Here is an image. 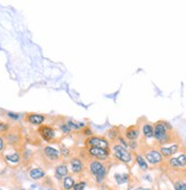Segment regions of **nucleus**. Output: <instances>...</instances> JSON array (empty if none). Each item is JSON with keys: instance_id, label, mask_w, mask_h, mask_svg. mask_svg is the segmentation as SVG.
Returning a JSON list of instances; mask_svg holds the SVG:
<instances>
[{"instance_id": "nucleus-27", "label": "nucleus", "mask_w": 186, "mask_h": 190, "mask_svg": "<svg viewBox=\"0 0 186 190\" xmlns=\"http://www.w3.org/2000/svg\"><path fill=\"white\" fill-rule=\"evenodd\" d=\"M9 116H11V117H13V118H15V119H17V118H18V116L14 115V114H9Z\"/></svg>"}, {"instance_id": "nucleus-21", "label": "nucleus", "mask_w": 186, "mask_h": 190, "mask_svg": "<svg viewBox=\"0 0 186 190\" xmlns=\"http://www.w3.org/2000/svg\"><path fill=\"white\" fill-rule=\"evenodd\" d=\"M68 126L70 129H79L80 127H82L84 125L82 124H75V123H73V121H68Z\"/></svg>"}, {"instance_id": "nucleus-2", "label": "nucleus", "mask_w": 186, "mask_h": 190, "mask_svg": "<svg viewBox=\"0 0 186 190\" xmlns=\"http://www.w3.org/2000/svg\"><path fill=\"white\" fill-rule=\"evenodd\" d=\"M90 172L93 173V175L96 178L97 182H102L105 175H106V168L104 167V165L102 164L99 160H93L90 163V166H89Z\"/></svg>"}, {"instance_id": "nucleus-24", "label": "nucleus", "mask_w": 186, "mask_h": 190, "mask_svg": "<svg viewBox=\"0 0 186 190\" xmlns=\"http://www.w3.org/2000/svg\"><path fill=\"white\" fill-rule=\"evenodd\" d=\"M7 129H8V126L6 124H1L0 123V132H6Z\"/></svg>"}, {"instance_id": "nucleus-12", "label": "nucleus", "mask_w": 186, "mask_h": 190, "mask_svg": "<svg viewBox=\"0 0 186 190\" xmlns=\"http://www.w3.org/2000/svg\"><path fill=\"white\" fill-rule=\"evenodd\" d=\"M26 120L33 125H41L45 121V116L38 115V114H30L26 116Z\"/></svg>"}, {"instance_id": "nucleus-10", "label": "nucleus", "mask_w": 186, "mask_h": 190, "mask_svg": "<svg viewBox=\"0 0 186 190\" xmlns=\"http://www.w3.org/2000/svg\"><path fill=\"white\" fill-rule=\"evenodd\" d=\"M44 152H45V156L48 158V159H50V160H57V159H59V151L56 150L55 148H53V147H46L45 150H44Z\"/></svg>"}, {"instance_id": "nucleus-25", "label": "nucleus", "mask_w": 186, "mask_h": 190, "mask_svg": "<svg viewBox=\"0 0 186 190\" xmlns=\"http://www.w3.org/2000/svg\"><path fill=\"white\" fill-rule=\"evenodd\" d=\"M62 151H63V155L65 156V157H66V156H68L69 154H70V152H69V150L66 149L65 147H63V148H62Z\"/></svg>"}, {"instance_id": "nucleus-20", "label": "nucleus", "mask_w": 186, "mask_h": 190, "mask_svg": "<svg viewBox=\"0 0 186 190\" xmlns=\"http://www.w3.org/2000/svg\"><path fill=\"white\" fill-rule=\"evenodd\" d=\"M6 158H7V160L11 161V163H17V161L20 160V156H18V154H14V155L6 156Z\"/></svg>"}, {"instance_id": "nucleus-13", "label": "nucleus", "mask_w": 186, "mask_h": 190, "mask_svg": "<svg viewBox=\"0 0 186 190\" xmlns=\"http://www.w3.org/2000/svg\"><path fill=\"white\" fill-rule=\"evenodd\" d=\"M71 170L73 173L79 174L84 171V163L81 161L80 158H73L71 159Z\"/></svg>"}, {"instance_id": "nucleus-6", "label": "nucleus", "mask_w": 186, "mask_h": 190, "mask_svg": "<svg viewBox=\"0 0 186 190\" xmlns=\"http://www.w3.org/2000/svg\"><path fill=\"white\" fill-rule=\"evenodd\" d=\"M145 157H146L147 161L151 163V164H159L163 159L162 155L160 154V151H158V150H150V151H147L146 154H145Z\"/></svg>"}, {"instance_id": "nucleus-14", "label": "nucleus", "mask_w": 186, "mask_h": 190, "mask_svg": "<svg viewBox=\"0 0 186 190\" xmlns=\"http://www.w3.org/2000/svg\"><path fill=\"white\" fill-rule=\"evenodd\" d=\"M68 174H69V168L65 164L58 165L56 167V170H55V176L57 179H63V178L65 179L68 176Z\"/></svg>"}, {"instance_id": "nucleus-29", "label": "nucleus", "mask_w": 186, "mask_h": 190, "mask_svg": "<svg viewBox=\"0 0 186 190\" xmlns=\"http://www.w3.org/2000/svg\"><path fill=\"white\" fill-rule=\"evenodd\" d=\"M22 190H23V189H22Z\"/></svg>"}, {"instance_id": "nucleus-23", "label": "nucleus", "mask_w": 186, "mask_h": 190, "mask_svg": "<svg viewBox=\"0 0 186 190\" xmlns=\"http://www.w3.org/2000/svg\"><path fill=\"white\" fill-rule=\"evenodd\" d=\"M176 190H186V182L176 184Z\"/></svg>"}, {"instance_id": "nucleus-26", "label": "nucleus", "mask_w": 186, "mask_h": 190, "mask_svg": "<svg viewBox=\"0 0 186 190\" xmlns=\"http://www.w3.org/2000/svg\"><path fill=\"white\" fill-rule=\"evenodd\" d=\"M4 149V140H2V138L0 136V151Z\"/></svg>"}, {"instance_id": "nucleus-16", "label": "nucleus", "mask_w": 186, "mask_h": 190, "mask_svg": "<svg viewBox=\"0 0 186 190\" xmlns=\"http://www.w3.org/2000/svg\"><path fill=\"white\" fill-rule=\"evenodd\" d=\"M30 176L33 180H39V179H42L45 176V172L41 168H33L30 171Z\"/></svg>"}, {"instance_id": "nucleus-9", "label": "nucleus", "mask_w": 186, "mask_h": 190, "mask_svg": "<svg viewBox=\"0 0 186 190\" xmlns=\"http://www.w3.org/2000/svg\"><path fill=\"white\" fill-rule=\"evenodd\" d=\"M177 150H178V144H171L169 147H161L160 154L162 155V157H171L177 152Z\"/></svg>"}, {"instance_id": "nucleus-28", "label": "nucleus", "mask_w": 186, "mask_h": 190, "mask_svg": "<svg viewBox=\"0 0 186 190\" xmlns=\"http://www.w3.org/2000/svg\"><path fill=\"white\" fill-rule=\"evenodd\" d=\"M137 190H151V189H146V188H138Z\"/></svg>"}, {"instance_id": "nucleus-8", "label": "nucleus", "mask_w": 186, "mask_h": 190, "mask_svg": "<svg viewBox=\"0 0 186 190\" xmlns=\"http://www.w3.org/2000/svg\"><path fill=\"white\" fill-rule=\"evenodd\" d=\"M39 134L41 138L46 140V141H51L54 136H55V131L49 126H40L39 127Z\"/></svg>"}, {"instance_id": "nucleus-11", "label": "nucleus", "mask_w": 186, "mask_h": 190, "mask_svg": "<svg viewBox=\"0 0 186 190\" xmlns=\"http://www.w3.org/2000/svg\"><path fill=\"white\" fill-rule=\"evenodd\" d=\"M139 136V129L137 126H130L126 131V138L130 141H135Z\"/></svg>"}, {"instance_id": "nucleus-17", "label": "nucleus", "mask_w": 186, "mask_h": 190, "mask_svg": "<svg viewBox=\"0 0 186 190\" xmlns=\"http://www.w3.org/2000/svg\"><path fill=\"white\" fill-rule=\"evenodd\" d=\"M74 184H75V182H74L73 178L72 176H66L63 181V188L65 190H71L73 189Z\"/></svg>"}, {"instance_id": "nucleus-4", "label": "nucleus", "mask_w": 186, "mask_h": 190, "mask_svg": "<svg viewBox=\"0 0 186 190\" xmlns=\"http://www.w3.org/2000/svg\"><path fill=\"white\" fill-rule=\"evenodd\" d=\"M113 154L115 158L123 163H129L131 161V154L121 144H114L113 145Z\"/></svg>"}, {"instance_id": "nucleus-22", "label": "nucleus", "mask_w": 186, "mask_h": 190, "mask_svg": "<svg viewBox=\"0 0 186 190\" xmlns=\"http://www.w3.org/2000/svg\"><path fill=\"white\" fill-rule=\"evenodd\" d=\"M86 188V182H78L74 184L73 189L74 190H85Z\"/></svg>"}, {"instance_id": "nucleus-19", "label": "nucleus", "mask_w": 186, "mask_h": 190, "mask_svg": "<svg viewBox=\"0 0 186 190\" xmlns=\"http://www.w3.org/2000/svg\"><path fill=\"white\" fill-rule=\"evenodd\" d=\"M115 179H117L118 183L121 184V183H123V182L127 181L128 176H127V174H117V175H115Z\"/></svg>"}, {"instance_id": "nucleus-1", "label": "nucleus", "mask_w": 186, "mask_h": 190, "mask_svg": "<svg viewBox=\"0 0 186 190\" xmlns=\"http://www.w3.org/2000/svg\"><path fill=\"white\" fill-rule=\"evenodd\" d=\"M153 128H154V138H155V140L158 141L159 143L163 144L169 142V131L171 129V126L168 123L160 120L158 123H155V125L153 126Z\"/></svg>"}, {"instance_id": "nucleus-5", "label": "nucleus", "mask_w": 186, "mask_h": 190, "mask_svg": "<svg viewBox=\"0 0 186 190\" xmlns=\"http://www.w3.org/2000/svg\"><path fill=\"white\" fill-rule=\"evenodd\" d=\"M88 154L95 158L96 160H106L110 157V152L108 150L101 149V148H89L88 149Z\"/></svg>"}, {"instance_id": "nucleus-7", "label": "nucleus", "mask_w": 186, "mask_h": 190, "mask_svg": "<svg viewBox=\"0 0 186 190\" xmlns=\"http://www.w3.org/2000/svg\"><path fill=\"white\" fill-rule=\"evenodd\" d=\"M169 165L174 168H183L186 166V155L181 154L178 157H174L169 160Z\"/></svg>"}, {"instance_id": "nucleus-15", "label": "nucleus", "mask_w": 186, "mask_h": 190, "mask_svg": "<svg viewBox=\"0 0 186 190\" xmlns=\"http://www.w3.org/2000/svg\"><path fill=\"white\" fill-rule=\"evenodd\" d=\"M143 134H144V136L146 139H151L154 136V128H153V125L151 124H144L143 125Z\"/></svg>"}, {"instance_id": "nucleus-18", "label": "nucleus", "mask_w": 186, "mask_h": 190, "mask_svg": "<svg viewBox=\"0 0 186 190\" xmlns=\"http://www.w3.org/2000/svg\"><path fill=\"white\" fill-rule=\"evenodd\" d=\"M136 160H137V163H138V165H139V167H141L142 170H147L146 160H145L141 155H138L136 157Z\"/></svg>"}, {"instance_id": "nucleus-3", "label": "nucleus", "mask_w": 186, "mask_h": 190, "mask_svg": "<svg viewBox=\"0 0 186 190\" xmlns=\"http://www.w3.org/2000/svg\"><path fill=\"white\" fill-rule=\"evenodd\" d=\"M86 144L89 148H101L105 150H108V147H110L108 141L102 136H90L86 140Z\"/></svg>"}]
</instances>
